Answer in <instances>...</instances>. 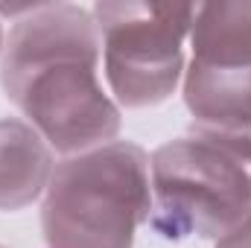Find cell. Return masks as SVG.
<instances>
[{
	"mask_svg": "<svg viewBox=\"0 0 251 248\" xmlns=\"http://www.w3.org/2000/svg\"><path fill=\"white\" fill-rule=\"evenodd\" d=\"M100 56L94 12L76 3H35L3 44L6 99L64 158L114 143L123 128L120 105L100 82Z\"/></svg>",
	"mask_w": 251,
	"mask_h": 248,
	"instance_id": "6da1fadb",
	"label": "cell"
},
{
	"mask_svg": "<svg viewBox=\"0 0 251 248\" xmlns=\"http://www.w3.org/2000/svg\"><path fill=\"white\" fill-rule=\"evenodd\" d=\"M149 181L161 240H222L251 213V131L193 125L152 152Z\"/></svg>",
	"mask_w": 251,
	"mask_h": 248,
	"instance_id": "7a4b0ae2",
	"label": "cell"
},
{
	"mask_svg": "<svg viewBox=\"0 0 251 248\" xmlns=\"http://www.w3.org/2000/svg\"><path fill=\"white\" fill-rule=\"evenodd\" d=\"M152 210L149 155L114 140L56 164L41 201L47 248H134Z\"/></svg>",
	"mask_w": 251,
	"mask_h": 248,
	"instance_id": "3957f363",
	"label": "cell"
},
{
	"mask_svg": "<svg viewBox=\"0 0 251 248\" xmlns=\"http://www.w3.org/2000/svg\"><path fill=\"white\" fill-rule=\"evenodd\" d=\"M193 3L102 0L94 21L111 99L123 108L167 102L184 79V41L196 21Z\"/></svg>",
	"mask_w": 251,
	"mask_h": 248,
	"instance_id": "277c9868",
	"label": "cell"
},
{
	"mask_svg": "<svg viewBox=\"0 0 251 248\" xmlns=\"http://www.w3.org/2000/svg\"><path fill=\"white\" fill-rule=\"evenodd\" d=\"M190 47L184 105L196 125L251 131V0L199 6Z\"/></svg>",
	"mask_w": 251,
	"mask_h": 248,
	"instance_id": "5b68a950",
	"label": "cell"
},
{
	"mask_svg": "<svg viewBox=\"0 0 251 248\" xmlns=\"http://www.w3.org/2000/svg\"><path fill=\"white\" fill-rule=\"evenodd\" d=\"M56 164L47 140L18 117L0 120V213L29 207L44 196Z\"/></svg>",
	"mask_w": 251,
	"mask_h": 248,
	"instance_id": "8992f818",
	"label": "cell"
},
{
	"mask_svg": "<svg viewBox=\"0 0 251 248\" xmlns=\"http://www.w3.org/2000/svg\"><path fill=\"white\" fill-rule=\"evenodd\" d=\"M216 248H251V213L222 240H216Z\"/></svg>",
	"mask_w": 251,
	"mask_h": 248,
	"instance_id": "52a82bcc",
	"label": "cell"
},
{
	"mask_svg": "<svg viewBox=\"0 0 251 248\" xmlns=\"http://www.w3.org/2000/svg\"><path fill=\"white\" fill-rule=\"evenodd\" d=\"M0 59H3V26H0Z\"/></svg>",
	"mask_w": 251,
	"mask_h": 248,
	"instance_id": "ba28073f",
	"label": "cell"
},
{
	"mask_svg": "<svg viewBox=\"0 0 251 248\" xmlns=\"http://www.w3.org/2000/svg\"><path fill=\"white\" fill-rule=\"evenodd\" d=\"M0 248H3V246H0Z\"/></svg>",
	"mask_w": 251,
	"mask_h": 248,
	"instance_id": "9c48e42d",
	"label": "cell"
}]
</instances>
